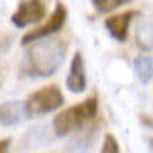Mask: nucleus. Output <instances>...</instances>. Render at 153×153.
<instances>
[{
	"instance_id": "nucleus-2",
	"label": "nucleus",
	"mask_w": 153,
	"mask_h": 153,
	"mask_svg": "<svg viewBox=\"0 0 153 153\" xmlns=\"http://www.w3.org/2000/svg\"><path fill=\"white\" fill-rule=\"evenodd\" d=\"M96 112H98V98L90 96L80 104L61 110L57 117L53 118V131H55L57 137H65L74 131L84 129L88 123H92L96 118Z\"/></svg>"
},
{
	"instance_id": "nucleus-6",
	"label": "nucleus",
	"mask_w": 153,
	"mask_h": 153,
	"mask_svg": "<svg viewBox=\"0 0 153 153\" xmlns=\"http://www.w3.org/2000/svg\"><path fill=\"white\" fill-rule=\"evenodd\" d=\"M65 84L70 88V92L74 94H82L88 88V76H86V63H84V55L80 51L74 53L71 57V65H70V74L65 78Z\"/></svg>"
},
{
	"instance_id": "nucleus-5",
	"label": "nucleus",
	"mask_w": 153,
	"mask_h": 153,
	"mask_svg": "<svg viewBox=\"0 0 153 153\" xmlns=\"http://www.w3.org/2000/svg\"><path fill=\"white\" fill-rule=\"evenodd\" d=\"M45 4L41 0H23L19 4V8L12 12L10 23L16 27V29H25V27H31V25H37L45 19Z\"/></svg>"
},
{
	"instance_id": "nucleus-12",
	"label": "nucleus",
	"mask_w": 153,
	"mask_h": 153,
	"mask_svg": "<svg viewBox=\"0 0 153 153\" xmlns=\"http://www.w3.org/2000/svg\"><path fill=\"white\" fill-rule=\"evenodd\" d=\"M100 153H120V147H118V141L114 139V135H110V133H106V135H104Z\"/></svg>"
},
{
	"instance_id": "nucleus-13",
	"label": "nucleus",
	"mask_w": 153,
	"mask_h": 153,
	"mask_svg": "<svg viewBox=\"0 0 153 153\" xmlns=\"http://www.w3.org/2000/svg\"><path fill=\"white\" fill-rule=\"evenodd\" d=\"M8 145H10L8 139H2V151H0V153H6V151H8Z\"/></svg>"
},
{
	"instance_id": "nucleus-10",
	"label": "nucleus",
	"mask_w": 153,
	"mask_h": 153,
	"mask_svg": "<svg viewBox=\"0 0 153 153\" xmlns=\"http://www.w3.org/2000/svg\"><path fill=\"white\" fill-rule=\"evenodd\" d=\"M137 45L141 49L153 47V16L139 25V29H137Z\"/></svg>"
},
{
	"instance_id": "nucleus-1",
	"label": "nucleus",
	"mask_w": 153,
	"mask_h": 153,
	"mask_svg": "<svg viewBox=\"0 0 153 153\" xmlns=\"http://www.w3.org/2000/svg\"><path fill=\"white\" fill-rule=\"evenodd\" d=\"M27 47L29 49L23 57V71L31 78H47L61 68L68 53V41L49 37Z\"/></svg>"
},
{
	"instance_id": "nucleus-3",
	"label": "nucleus",
	"mask_w": 153,
	"mask_h": 153,
	"mask_svg": "<svg viewBox=\"0 0 153 153\" xmlns=\"http://www.w3.org/2000/svg\"><path fill=\"white\" fill-rule=\"evenodd\" d=\"M25 106V117L27 118H37V117H45L49 112H55L57 108L63 106V94L59 90V86L49 84L35 90L33 94L27 96V100L23 102Z\"/></svg>"
},
{
	"instance_id": "nucleus-15",
	"label": "nucleus",
	"mask_w": 153,
	"mask_h": 153,
	"mask_svg": "<svg viewBox=\"0 0 153 153\" xmlns=\"http://www.w3.org/2000/svg\"><path fill=\"white\" fill-rule=\"evenodd\" d=\"M41 2H43V0H41Z\"/></svg>"
},
{
	"instance_id": "nucleus-14",
	"label": "nucleus",
	"mask_w": 153,
	"mask_h": 153,
	"mask_svg": "<svg viewBox=\"0 0 153 153\" xmlns=\"http://www.w3.org/2000/svg\"><path fill=\"white\" fill-rule=\"evenodd\" d=\"M149 147H151V151H153V137L149 139Z\"/></svg>"
},
{
	"instance_id": "nucleus-7",
	"label": "nucleus",
	"mask_w": 153,
	"mask_h": 153,
	"mask_svg": "<svg viewBox=\"0 0 153 153\" xmlns=\"http://www.w3.org/2000/svg\"><path fill=\"white\" fill-rule=\"evenodd\" d=\"M135 16H139L137 10H125V12H120V14H112V16H108L104 21V27L114 41H127L131 21Z\"/></svg>"
},
{
	"instance_id": "nucleus-8",
	"label": "nucleus",
	"mask_w": 153,
	"mask_h": 153,
	"mask_svg": "<svg viewBox=\"0 0 153 153\" xmlns=\"http://www.w3.org/2000/svg\"><path fill=\"white\" fill-rule=\"evenodd\" d=\"M133 65H135V71H137V78L143 84L153 80V55H137L133 59Z\"/></svg>"
},
{
	"instance_id": "nucleus-11",
	"label": "nucleus",
	"mask_w": 153,
	"mask_h": 153,
	"mask_svg": "<svg viewBox=\"0 0 153 153\" xmlns=\"http://www.w3.org/2000/svg\"><path fill=\"white\" fill-rule=\"evenodd\" d=\"M127 2H131V0H92V4L98 12H112Z\"/></svg>"
},
{
	"instance_id": "nucleus-4",
	"label": "nucleus",
	"mask_w": 153,
	"mask_h": 153,
	"mask_svg": "<svg viewBox=\"0 0 153 153\" xmlns=\"http://www.w3.org/2000/svg\"><path fill=\"white\" fill-rule=\"evenodd\" d=\"M68 21V10H65V6L57 2L55 4V10L51 12V16H49L47 21L43 25H39L37 29L33 31H29V33H25L23 39H21V45L27 47V45H33L37 41H43V39H49V37H55L63 29V25Z\"/></svg>"
},
{
	"instance_id": "nucleus-9",
	"label": "nucleus",
	"mask_w": 153,
	"mask_h": 153,
	"mask_svg": "<svg viewBox=\"0 0 153 153\" xmlns=\"http://www.w3.org/2000/svg\"><path fill=\"white\" fill-rule=\"evenodd\" d=\"M21 114H25V106L21 102H4L2 104V125H16Z\"/></svg>"
}]
</instances>
